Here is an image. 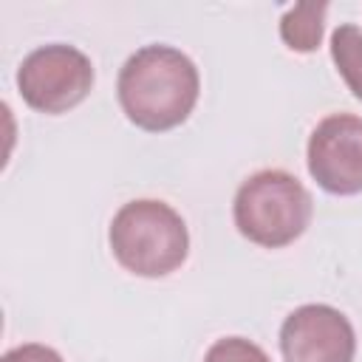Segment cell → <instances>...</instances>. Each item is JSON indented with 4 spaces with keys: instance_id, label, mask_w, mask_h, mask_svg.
Instances as JSON below:
<instances>
[{
    "instance_id": "cell-1",
    "label": "cell",
    "mask_w": 362,
    "mask_h": 362,
    "mask_svg": "<svg viewBox=\"0 0 362 362\" xmlns=\"http://www.w3.org/2000/svg\"><path fill=\"white\" fill-rule=\"evenodd\" d=\"M116 93L124 116L136 127L164 133L192 113L201 93V76L184 51L173 45H144L124 59Z\"/></svg>"
},
{
    "instance_id": "cell-2",
    "label": "cell",
    "mask_w": 362,
    "mask_h": 362,
    "mask_svg": "<svg viewBox=\"0 0 362 362\" xmlns=\"http://www.w3.org/2000/svg\"><path fill=\"white\" fill-rule=\"evenodd\" d=\"M107 240L119 266L139 277H164L181 269L189 255L184 218L156 198L124 204L110 221Z\"/></svg>"
},
{
    "instance_id": "cell-3",
    "label": "cell",
    "mask_w": 362,
    "mask_h": 362,
    "mask_svg": "<svg viewBox=\"0 0 362 362\" xmlns=\"http://www.w3.org/2000/svg\"><path fill=\"white\" fill-rule=\"evenodd\" d=\"M311 195L286 170H260L249 175L232 204L235 226L238 232L263 246V249H280L294 243L311 223Z\"/></svg>"
},
{
    "instance_id": "cell-4",
    "label": "cell",
    "mask_w": 362,
    "mask_h": 362,
    "mask_svg": "<svg viewBox=\"0 0 362 362\" xmlns=\"http://www.w3.org/2000/svg\"><path fill=\"white\" fill-rule=\"evenodd\" d=\"M93 88V62L74 45L51 42L31 51L17 68L23 102L40 113H65Z\"/></svg>"
},
{
    "instance_id": "cell-5",
    "label": "cell",
    "mask_w": 362,
    "mask_h": 362,
    "mask_svg": "<svg viewBox=\"0 0 362 362\" xmlns=\"http://www.w3.org/2000/svg\"><path fill=\"white\" fill-rule=\"evenodd\" d=\"M311 178L331 195L362 192V116L331 113L308 136Z\"/></svg>"
},
{
    "instance_id": "cell-6",
    "label": "cell",
    "mask_w": 362,
    "mask_h": 362,
    "mask_svg": "<svg viewBox=\"0 0 362 362\" xmlns=\"http://www.w3.org/2000/svg\"><path fill=\"white\" fill-rule=\"evenodd\" d=\"M280 354L286 362H354L356 334L339 308L308 303L283 320Z\"/></svg>"
},
{
    "instance_id": "cell-7",
    "label": "cell",
    "mask_w": 362,
    "mask_h": 362,
    "mask_svg": "<svg viewBox=\"0 0 362 362\" xmlns=\"http://www.w3.org/2000/svg\"><path fill=\"white\" fill-rule=\"evenodd\" d=\"M325 14H328L325 3H300V6L288 8L280 17L283 42L300 54L317 51L322 42V31H325Z\"/></svg>"
},
{
    "instance_id": "cell-8",
    "label": "cell",
    "mask_w": 362,
    "mask_h": 362,
    "mask_svg": "<svg viewBox=\"0 0 362 362\" xmlns=\"http://www.w3.org/2000/svg\"><path fill=\"white\" fill-rule=\"evenodd\" d=\"M331 59L345 79L348 90L362 102V28L342 23L331 34Z\"/></svg>"
},
{
    "instance_id": "cell-9",
    "label": "cell",
    "mask_w": 362,
    "mask_h": 362,
    "mask_svg": "<svg viewBox=\"0 0 362 362\" xmlns=\"http://www.w3.org/2000/svg\"><path fill=\"white\" fill-rule=\"evenodd\" d=\"M204 362H272L269 354L243 337H223L209 345Z\"/></svg>"
},
{
    "instance_id": "cell-10",
    "label": "cell",
    "mask_w": 362,
    "mask_h": 362,
    "mask_svg": "<svg viewBox=\"0 0 362 362\" xmlns=\"http://www.w3.org/2000/svg\"><path fill=\"white\" fill-rule=\"evenodd\" d=\"M0 362H65V359L54 348H48V345L25 342V345H17V348L6 351Z\"/></svg>"
}]
</instances>
